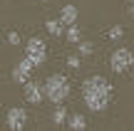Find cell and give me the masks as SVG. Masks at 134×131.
Segmentation results:
<instances>
[{
    "label": "cell",
    "instance_id": "ba28073f",
    "mask_svg": "<svg viewBox=\"0 0 134 131\" xmlns=\"http://www.w3.org/2000/svg\"><path fill=\"white\" fill-rule=\"evenodd\" d=\"M77 17H80V10L75 8V5H62V10H60V22L65 25H75Z\"/></svg>",
    "mask_w": 134,
    "mask_h": 131
},
{
    "label": "cell",
    "instance_id": "9c48e42d",
    "mask_svg": "<svg viewBox=\"0 0 134 131\" xmlns=\"http://www.w3.org/2000/svg\"><path fill=\"white\" fill-rule=\"evenodd\" d=\"M65 126H70L72 131H85L90 124H87V119H85V114H67V121H65Z\"/></svg>",
    "mask_w": 134,
    "mask_h": 131
},
{
    "label": "cell",
    "instance_id": "8fae6325",
    "mask_svg": "<svg viewBox=\"0 0 134 131\" xmlns=\"http://www.w3.org/2000/svg\"><path fill=\"white\" fill-rule=\"evenodd\" d=\"M65 121H67V109H65V104H55L52 124H55V126H65Z\"/></svg>",
    "mask_w": 134,
    "mask_h": 131
},
{
    "label": "cell",
    "instance_id": "52a82bcc",
    "mask_svg": "<svg viewBox=\"0 0 134 131\" xmlns=\"http://www.w3.org/2000/svg\"><path fill=\"white\" fill-rule=\"evenodd\" d=\"M25 89V102L27 104H42L45 102V92H42V84L32 82V79H27V82L23 84Z\"/></svg>",
    "mask_w": 134,
    "mask_h": 131
},
{
    "label": "cell",
    "instance_id": "7a4b0ae2",
    "mask_svg": "<svg viewBox=\"0 0 134 131\" xmlns=\"http://www.w3.org/2000/svg\"><path fill=\"white\" fill-rule=\"evenodd\" d=\"M45 99H50L52 104H65V99L70 97V82L65 74H50L42 84Z\"/></svg>",
    "mask_w": 134,
    "mask_h": 131
},
{
    "label": "cell",
    "instance_id": "3957f363",
    "mask_svg": "<svg viewBox=\"0 0 134 131\" xmlns=\"http://www.w3.org/2000/svg\"><path fill=\"white\" fill-rule=\"evenodd\" d=\"M25 57H27L35 67L45 64V59H47V45H45V40L37 37V35L30 37L27 42H25Z\"/></svg>",
    "mask_w": 134,
    "mask_h": 131
},
{
    "label": "cell",
    "instance_id": "5b68a950",
    "mask_svg": "<svg viewBox=\"0 0 134 131\" xmlns=\"http://www.w3.org/2000/svg\"><path fill=\"white\" fill-rule=\"evenodd\" d=\"M5 124H8V129H13V131L25 129V126H27V111H25L23 107H13V109H8Z\"/></svg>",
    "mask_w": 134,
    "mask_h": 131
},
{
    "label": "cell",
    "instance_id": "4fadbf2b",
    "mask_svg": "<svg viewBox=\"0 0 134 131\" xmlns=\"http://www.w3.org/2000/svg\"><path fill=\"white\" fill-rule=\"evenodd\" d=\"M77 49H80V57H90V54L94 52V45H92V42H85V40H80V42H77Z\"/></svg>",
    "mask_w": 134,
    "mask_h": 131
},
{
    "label": "cell",
    "instance_id": "5bb4252c",
    "mask_svg": "<svg viewBox=\"0 0 134 131\" xmlns=\"http://www.w3.org/2000/svg\"><path fill=\"white\" fill-rule=\"evenodd\" d=\"M107 37L109 40H122L124 37V27H122V25H112V27L107 30Z\"/></svg>",
    "mask_w": 134,
    "mask_h": 131
},
{
    "label": "cell",
    "instance_id": "7c38bea8",
    "mask_svg": "<svg viewBox=\"0 0 134 131\" xmlns=\"http://www.w3.org/2000/svg\"><path fill=\"white\" fill-rule=\"evenodd\" d=\"M65 40H67V42H72V45H77L82 40V32H80V27H77V22L65 27Z\"/></svg>",
    "mask_w": 134,
    "mask_h": 131
},
{
    "label": "cell",
    "instance_id": "277c9868",
    "mask_svg": "<svg viewBox=\"0 0 134 131\" xmlns=\"http://www.w3.org/2000/svg\"><path fill=\"white\" fill-rule=\"evenodd\" d=\"M132 64H134V52H132V49H127V47L114 49V52H112V57H109V67H112V72H114V74L129 72Z\"/></svg>",
    "mask_w": 134,
    "mask_h": 131
},
{
    "label": "cell",
    "instance_id": "6da1fadb",
    "mask_svg": "<svg viewBox=\"0 0 134 131\" xmlns=\"http://www.w3.org/2000/svg\"><path fill=\"white\" fill-rule=\"evenodd\" d=\"M112 97H114V87L102 74H94V77L82 82V99H85V107L90 111L94 114L107 111V107L112 104Z\"/></svg>",
    "mask_w": 134,
    "mask_h": 131
},
{
    "label": "cell",
    "instance_id": "ffe728a7",
    "mask_svg": "<svg viewBox=\"0 0 134 131\" xmlns=\"http://www.w3.org/2000/svg\"><path fill=\"white\" fill-rule=\"evenodd\" d=\"M132 3H134V0H132Z\"/></svg>",
    "mask_w": 134,
    "mask_h": 131
},
{
    "label": "cell",
    "instance_id": "2e32d148",
    "mask_svg": "<svg viewBox=\"0 0 134 131\" xmlns=\"http://www.w3.org/2000/svg\"><path fill=\"white\" fill-rule=\"evenodd\" d=\"M8 45L18 47V45H20V35H18V32H8Z\"/></svg>",
    "mask_w": 134,
    "mask_h": 131
},
{
    "label": "cell",
    "instance_id": "d6986e66",
    "mask_svg": "<svg viewBox=\"0 0 134 131\" xmlns=\"http://www.w3.org/2000/svg\"><path fill=\"white\" fill-rule=\"evenodd\" d=\"M42 3H47V0H42Z\"/></svg>",
    "mask_w": 134,
    "mask_h": 131
},
{
    "label": "cell",
    "instance_id": "ac0fdd59",
    "mask_svg": "<svg viewBox=\"0 0 134 131\" xmlns=\"http://www.w3.org/2000/svg\"><path fill=\"white\" fill-rule=\"evenodd\" d=\"M132 77H134V64H132Z\"/></svg>",
    "mask_w": 134,
    "mask_h": 131
},
{
    "label": "cell",
    "instance_id": "30bf717a",
    "mask_svg": "<svg viewBox=\"0 0 134 131\" xmlns=\"http://www.w3.org/2000/svg\"><path fill=\"white\" fill-rule=\"evenodd\" d=\"M45 30H47L52 37H65V25L60 22V17L57 20H47V22H45Z\"/></svg>",
    "mask_w": 134,
    "mask_h": 131
},
{
    "label": "cell",
    "instance_id": "e0dca14e",
    "mask_svg": "<svg viewBox=\"0 0 134 131\" xmlns=\"http://www.w3.org/2000/svg\"><path fill=\"white\" fill-rule=\"evenodd\" d=\"M129 17H132V20H134V3H132V5H129Z\"/></svg>",
    "mask_w": 134,
    "mask_h": 131
},
{
    "label": "cell",
    "instance_id": "8992f818",
    "mask_svg": "<svg viewBox=\"0 0 134 131\" xmlns=\"http://www.w3.org/2000/svg\"><path fill=\"white\" fill-rule=\"evenodd\" d=\"M32 69H35V64L30 62L27 57H23V59L13 67V82H15V84H25L30 77H32Z\"/></svg>",
    "mask_w": 134,
    "mask_h": 131
},
{
    "label": "cell",
    "instance_id": "9a60e30c",
    "mask_svg": "<svg viewBox=\"0 0 134 131\" xmlns=\"http://www.w3.org/2000/svg\"><path fill=\"white\" fill-rule=\"evenodd\" d=\"M80 64H82L80 54H70V57H67V67H70V69H80Z\"/></svg>",
    "mask_w": 134,
    "mask_h": 131
}]
</instances>
